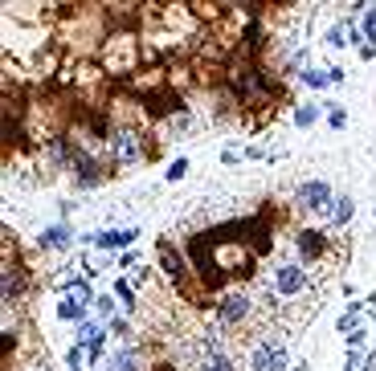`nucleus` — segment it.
<instances>
[{"label":"nucleus","instance_id":"1","mask_svg":"<svg viewBox=\"0 0 376 371\" xmlns=\"http://www.w3.org/2000/svg\"><path fill=\"white\" fill-rule=\"evenodd\" d=\"M111 159L115 163H123V168H131V163H140L143 159V143L135 131H119L115 139H111Z\"/></svg>","mask_w":376,"mask_h":371},{"label":"nucleus","instance_id":"2","mask_svg":"<svg viewBox=\"0 0 376 371\" xmlns=\"http://www.w3.org/2000/svg\"><path fill=\"white\" fill-rule=\"evenodd\" d=\"M250 371H286V347L282 343H262L250 359Z\"/></svg>","mask_w":376,"mask_h":371},{"label":"nucleus","instance_id":"3","mask_svg":"<svg viewBox=\"0 0 376 371\" xmlns=\"http://www.w3.org/2000/svg\"><path fill=\"white\" fill-rule=\"evenodd\" d=\"M160 270L168 274L172 281H185V257H180V249L176 245H168V241H160Z\"/></svg>","mask_w":376,"mask_h":371},{"label":"nucleus","instance_id":"4","mask_svg":"<svg viewBox=\"0 0 376 371\" xmlns=\"http://www.w3.org/2000/svg\"><path fill=\"white\" fill-rule=\"evenodd\" d=\"M299 200H303L311 212H323V208H328V200H331V188L323 184V180H307V184L299 188Z\"/></svg>","mask_w":376,"mask_h":371},{"label":"nucleus","instance_id":"5","mask_svg":"<svg viewBox=\"0 0 376 371\" xmlns=\"http://www.w3.org/2000/svg\"><path fill=\"white\" fill-rule=\"evenodd\" d=\"M274 281H279V294L294 298V294H303V285H307V274H303L299 265H279Z\"/></svg>","mask_w":376,"mask_h":371},{"label":"nucleus","instance_id":"6","mask_svg":"<svg viewBox=\"0 0 376 371\" xmlns=\"http://www.w3.org/2000/svg\"><path fill=\"white\" fill-rule=\"evenodd\" d=\"M135 237H140V229H111V232H94L91 245H98V249H127V245H135Z\"/></svg>","mask_w":376,"mask_h":371},{"label":"nucleus","instance_id":"7","mask_svg":"<svg viewBox=\"0 0 376 371\" xmlns=\"http://www.w3.org/2000/svg\"><path fill=\"white\" fill-rule=\"evenodd\" d=\"M245 314H250V298L245 294H225L221 298V319L225 323H241Z\"/></svg>","mask_w":376,"mask_h":371},{"label":"nucleus","instance_id":"8","mask_svg":"<svg viewBox=\"0 0 376 371\" xmlns=\"http://www.w3.org/2000/svg\"><path fill=\"white\" fill-rule=\"evenodd\" d=\"M21 290H25V281H21V274H17V265H4V278H0V294H4V302H17Z\"/></svg>","mask_w":376,"mask_h":371},{"label":"nucleus","instance_id":"9","mask_svg":"<svg viewBox=\"0 0 376 371\" xmlns=\"http://www.w3.org/2000/svg\"><path fill=\"white\" fill-rule=\"evenodd\" d=\"M74 339H78V347H98V343H106V330L98 323H78Z\"/></svg>","mask_w":376,"mask_h":371},{"label":"nucleus","instance_id":"10","mask_svg":"<svg viewBox=\"0 0 376 371\" xmlns=\"http://www.w3.org/2000/svg\"><path fill=\"white\" fill-rule=\"evenodd\" d=\"M299 253H303L307 261H311V257H319V253H323V237H319L315 229H303V232H299Z\"/></svg>","mask_w":376,"mask_h":371},{"label":"nucleus","instance_id":"11","mask_svg":"<svg viewBox=\"0 0 376 371\" xmlns=\"http://www.w3.org/2000/svg\"><path fill=\"white\" fill-rule=\"evenodd\" d=\"M74 241V232L66 229V225H53V229L41 232V249H66Z\"/></svg>","mask_w":376,"mask_h":371},{"label":"nucleus","instance_id":"12","mask_svg":"<svg viewBox=\"0 0 376 371\" xmlns=\"http://www.w3.org/2000/svg\"><path fill=\"white\" fill-rule=\"evenodd\" d=\"M111 371H143V359L135 347H127V351H119L115 359H111Z\"/></svg>","mask_w":376,"mask_h":371},{"label":"nucleus","instance_id":"13","mask_svg":"<svg viewBox=\"0 0 376 371\" xmlns=\"http://www.w3.org/2000/svg\"><path fill=\"white\" fill-rule=\"evenodd\" d=\"M82 314H86V306H78L74 298H62V302H57V319H66V323H86Z\"/></svg>","mask_w":376,"mask_h":371},{"label":"nucleus","instance_id":"14","mask_svg":"<svg viewBox=\"0 0 376 371\" xmlns=\"http://www.w3.org/2000/svg\"><path fill=\"white\" fill-rule=\"evenodd\" d=\"M360 319H364V306H352V310H344V314H339L335 330H339V334H352V330H360Z\"/></svg>","mask_w":376,"mask_h":371},{"label":"nucleus","instance_id":"15","mask_svg":"<svg viewBox=\"0 0 376 371\" xmlns=\"http://www.w3.org/2000/svg\"><path fill=\"white\" fill-rule=\"evenodd\" d=\"M200 371H234V363H229L221 351H209V355H205V363H200Z\"/></svg>","mask_w":376,"mask_h":371},{"label":"nucleus","instance_id":"16","mask_svg":"<svg viewBox=\"0 0 376 371\" xmlns=\"http://www.w3.org/2000/svg\"><path fill=\"white\" fill-rule=\"evenodd\" d=\"M303 82H307L311 90H323V86H331L328 70H303Z\"/></svg>","mask_w":376,"mask_h":371},{"label":"nucleus","instance_id":"17","mask_svg":"<svg viewBox=\"0 0 376 371\" xmlns=\"http://www.w3.org/2000/svg\"><path fill=\"white\" fill-rule=\"evenodd\" d=\"M315 119H319V106H315V102H307V106L294 110V123H299V127H311Z\"/></svg>","mask_w":376,"mask_h":371},{"label":"nucleus","instance_id":"18","mask_svg":"<svg viewBox=\"0 0 376 371\" xmlns=\"http://www.w3.org/2000/svg\"><path fill=\"white\" fill-rule=\"evenodd\" d=\"M115 298H123V306H127V310H135V302H140V298H135V290H131V281H115Z\"/></svg>","mask_w":376,"mask_h":371},{"label":"nucleus","instance_id":"19","mask_svg":"<svg viewBox=\"0 0 376 371\" xmlns=\"http://www.w3.org/2000/svg\"><path fill=\"white\" fill-rule=\"evenodd\" d=\"M364 343H368V326L352 330V334H348V355H360V351H364Z\"/></svg>","mask_w":376,"mask_h":371},{"label":"nucleus","instance_id":"20","mask_svg":"<svg viewBox=\"0 0 376 371\" xmlns=\"http://www.w3.org/2000/svg\"><path fill=\"white\" fill-rule=\"evenodd\" d=\"M352 212H356V204H352L348 196H339V204H335V225H348V221H352Z\"/></svg>","mask_w":376,"mask_h":371},{"label":"nucleus","instance_id":"21","mask_svg":"<svg viewBox=\"0 0 376 371\" xmlns=\"http://www.w3.org/2000/svg\"><path fill=\"white\" fill-rule=\"evenodd\" d=\"M94 310H98V319H115V302H111L106 294H98V298H94Z\"/></svg>","mask_w":376,"mask_h":371},{"label":"nucleus","instance_id":"22","mask_svg":"<svg viewBox=\"0 0 376 371\" xmlns=\"http://www.w3.org/2000/svg\"><path fill=\"white\" fill-rule=\"evenodd\" d=\"M188 176V159H172V168H168V180H185Z\"/></svg>","mask_w":376,"mask_h":371},{"label":"nucleus","instance_id":"23","mask_svg":"<svg viewBox=\"0 0 376 371\" xmlns=\"http://www.w3.org/2000/svg\"><path fill=\"white\" fill-rule=\"evenodd\" d=\"M328 123H331V131H339V127H348V114L331 106V110H328Z\"/></svg>","mask_w":376,"mask_h":371},{"label":"nucleus","instance_id":"24","mask_svg":"<svg viewBox=\"0 0 376 371\" xmlns=\"http://www.w3.org/2000/svg\"><path fill=\"white\" fill-rule=\"evenodd\" d=\"M237 159H241V151H237L234 143H229V147H225V151H221V163H229V168H234Z\"/></svg>","mask_w":376,"mask_h":371},{"label":"nucleus","instance_id":"25","mask_svg":"<svg viewBox=\"0 0 376 371\" xmlns=\"http://www.w3.org/2000/svg\"><path fill=\"white\" fill-rule=\"evenodd\" d=\"M119 265H123V270H135V265H140V257H135V253H131V249H127V253H123V257H119Z\"/></svg>","mask_w":376,"mask_h":371},{"label":"nucleus","instance_id":"26","mask_svg":"<svg viewBox=\"0 0 376 371\" xmlns=\"http://www.w3.org/2000/svg\"><path fill=\"white\" fill-rule=\"evenodd\" d=\"M111 334H131V326L123 323V319H115V323H111Z\"/></svg>","mask_w":376,"mask_h":371},{"label":"nucleus","instance_id":"27","mask_svg":"<svg viewBox=\"0 0 376 371\" xmlns=\"http://www.w3.org/2000/svg\"><path fill=\"white\" fill-rule=\"evenodd\" d=\"M360 371H376V359H368V363H360Z\"/></svg>","mask_w":376,"mask_h":371},{"label":"nucleus","instance_id":"28","mask_svg":"<svg viewBox=\"0 0 376 371\" xmlns=\"http://www.w3.org/2000/svg\"><path fill=\"white\" fill-rule=\"evenodd\" d=\"M294 371H311V368H307V363H299V368H294Z\"/></svg>","mask_w":376,"mask_h":371},{"label":"nucleus","instance_id":"29","mask_svg":"<svg viewBox=\"0 0 376 371\" xmlns=\"http://www.w3.org/2000/svg\"><path fill=\"white\" fill-rule=\"evenodd\" d=\"M70 371H82V368H70Z\"/></svg>","mask_w":376,"mask_h":371}]
</instances>
